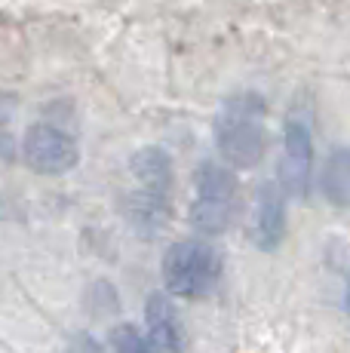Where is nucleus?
Segmentation results:
<instances>
[{
	"label": "nucleus",
	"instance_id": "1",
	"mask_svg": "<svg viewBox=\"0 0 350 353\" xmlns=\"http://www.w3.org/2000/svg\"><path fill=\"white\" fill-rule=\"evenodd\" d=\"M212 141L225 166L255 169L267 154V101L255 90H237L218 105Z\"/></svg>",
	"mask_w": 350,
	"mask_h": 353
},
{
	"label": "nucleus",
	"instance_id": "2",
	"mask_svg": "<svg viewBox=\"0 0 350 353\" xmlns=\"http://www.w3.org/2000/svg\"><path fill=\"white\" fill-rule=\"evenodd\" d=\"M132 191L126 194V221L138 236L160 234L172 206V157L160 145L138 148L130 157Z\"/></svg>",
	"mask_w": 350,
	"mask_h": 353
},
{
	"label": "nucleus",
	"instance_id": "3",
	"mask_svg": "<svg viewBox=\"0 0 350 353\" xmlns=\"http://www.w3.org/2000/svg\"><path fill=\"white\" fill-rule=\"evenodd\" d=\"M237 212V179L234 169L221 160H200L194 172V200H191V228L203 236H218L231 228Z\"/></svg>",
	"mask_w": 350,
	"mask_h": 353
},
{
	"label": "nucleus",
	"instance_id": "4",
	"mask_svg": "<svg viewBox=\"0 0 350 353\" xmlns=\"http://www.w3.org/2000/svg\"><path fill=\"white\" fill-rule=\"evenodd\" d=\"M163 286L175 298H203L221 280V255L206 240H178L163 252Z\"/></svg>",
	"mask_w": 350,
	"mask_h": 353
},
{
	"label": "nucleus",
	"instance_id": "5",
	"mask_svg": "<svg viewBox=\"0 0 350 353\" xmlns=\"http://www.w3.org/2000/svg\"><path fill=\"white\" fill-rule=\"evenodd\" d=\"M313 123L311 111L295 108L289 111L286 123H282V154H280V175L277 181L282 191L295 200H305L313 181Z\"/></svg>",
	"mask_w": 350,
	"mask_h": 353
},
{
	"label": "nucleus",
	"instance_id": "6",
	"mask_svg": "<svg viewBox=\"0 0 350 353\" xmlns=\"http://www.w3.org/2000/svg\"><path fill=\"white\" fill-rule=\"evenodd\" d=\"M22 163L37 175H65L80 163L77 139L52 120H37L19 141Z\"/></svg>",
	"mask_w": 350,
	"mask_h": 353
},
{
	"label": "nucleus",
	"instance_id": "7",
	"mask_svg": "<svg viewBox=\"0 0 350 353\" xmlns=\"http://www.w3.org/2000/svg\"><path fill=\"white\" fill-rule=\"evenodd\" d=\"M286 200L289 194L282 191V185L277 179L265 181L255 194V206H252V219H249V240L255 249L261 252H274L286 236Z\"/></svg>",
	"mask_w": 350,
	"mask_h": 353
},
{
	"label": "nucleus",
	"instance_id": "8",
	"mask_svg": "<svg viewBox=\"0 0 350 353\" xmlns=\"http://www.w3.org/2000/svg\"><path fill=\"white\" fill-rule=\"evenodd\" d=\"M145 329L154 353H181L185 350V325L175 304L163 292H154L145 301Z\"/></svg>",
	"mask_w": 350,
	"mask_h": 353
},
{
	"label": "nucleus",
	"instance_id": "9",
	"mask_svg": "<svg viewBox=\"0 0 350 353\" xmlns=\"http://www.w3.org/2000/svg\"><path fill=\"white\" fill-rule=\"evenodd\" d=\"M320 194L332 206H350V148H335L322 160Z\"/></svg>",
	"mask_w": 350,
	"mask_h": 353
},
{
	"label": "nucleus",
	"instance_id": "10",
	"mask_svg": "<svg viewBox=\"0 0 350 353\" xmlns=\"http://www.w3.org/2000/svg\"><path fill=\"white\" fill-rule=\"evenodd\" d=\"M111 350L114 353H154L147 335H141L136 325H130V323L117 325L111 332Z\"/></svg>",
	"mask_w": 350,
	"mask_h": 353
},
{
	"label": "nucleus",
	"instance_id": "11",
	"mask_svg": "<svg viewBox=\"0 0 350 353\" xmlns=\"http://www.w3.org/2000/svg\"><path fill=\"white\" fill-rule=\"evenodd\" d=\"M71 353H102V347H99V344L92 341L90 335H74V341H71Z\"/></svg>",
	"mask_w": 350,
	"mask_h": 353
}]
</instances>
